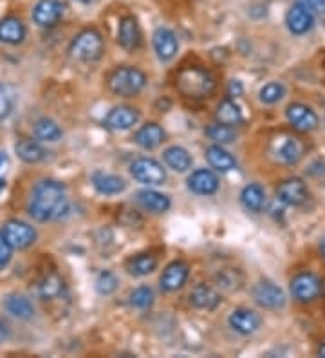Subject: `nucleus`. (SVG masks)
I'll return each instance as SVG.
<instances>
[{"label":"nucleus","mask_w":325,"mask_h":358,"mask_svg":"<svg viewBox=\"0 0 325 358\" xmlns=\"http://www.w3.org/2000/svg\"><path fill=\"white\" fill-rule=\"evenodd\" d=\"M67 205L65 187L55 179H43L35 185L29 197V215L38 223H48L57 219Z\"/></svg>","instance_id":"1"},{"label":"nucleus","mask_w":325,"mask_h":358,"mask_svg":"<svg viewBox=\"0 0 325 358\" xmlns=\"http://www.w3.org/2000/svg\"><path fill=\"white\" fill-rule=\"evenodd\" d=\"M175 87L187 98H206L215 89V80L206 69L201 67H185L175 76Z\"/></svg>","instance_id":"2"},{"label":"nucleus","mask_w":325,"mask_h":358,"mask_svg":"<svg viewBox=\"0 0 325 358\" xmlns=\"http://www.w3.org/2000/svg\"><path fill=\"white\" fill-rule=\"evenodd\" d=\"M108 89L116 94V96L130 98L136 96L143 91L147 85V76L136 67H117L116 71L110 73L108 76Z\"/></svg>","instance_id":"3"},{"label":"nucleus","mask_w":325,"mask_h":358,"mask_svg":"<svg viewBox=\"0 0 325 358\" xmlns=\"http://www.w3.org/2000/svg\"><path fill=\"white\" fill-rule=\"evenodd\" d=\"M103 36L96 29H85L73 38L69 45V55L74 60L96 62L103 57Z\"/></svg>","instance_id":"4"},{"label":"nucleus","mask_w":325,"mask_h":358,"mask_svg":"<svg viewBox=\"0 0 325 358\" xmlns=\"http://www.w3.org/2000/svg\"><path fill=\"white\" fill-rule=\"evenodd\" d=\"M271 154L282 165H296L302 159L303 147L295 136L280 134L271 143Z\"/></svg>","instance_id":"5"},{"label":"nucleus","mask_w":325,"mask_h":358,"mask_svg":"<svg viewBox=\"0 0 325 358\" xmlns=\"http://www.w3.org/2000/svg\"><path fill=\"white\" fill-rule=\"evenodd\" d=\"M130 174L136 181L145 185H163L166 179V172L159 162L152 157H139L130 165Z\"/></svg>","instance_id":"6"},{"label":"nucleus","mask_w":325,"mask_h":358,"mask_svg":"<svg viewBox=\"0 0 325 358\" xmlns=\"http://www.w3.org/2000/svg\"><path fill=\"white\" fill-rule=\"evenodd\" d=\"M252 295L253 301L266 310H280V308L286 306V293L282 292V288H278L277 284L269 282V280L255 284Z\"/></svg>","instance_id":"7"},{"label":"nucleus","mask_w":325,"mask_h":358,"mask_svg":"<svg viewBox=\"0 0 325 358\" xmlns=\"http://www.w3.org/2000/svg\"><path fill=\"white\" fill-rule=\"evenodd\" d=\"M4 236L9 241V245L17 250H26L29 248L36 239L35 228L29 227L24 221H18V219H11L4 224Z\"/></svg>","instance_id":"8"},{"label":"nucleus","mask_w":325,"mask_h":358,"mask_svg":"<svg viewBox=\"0 0 325 358\" xmlns=\"http://www.w3.org/2000/svg\"><path fill=\"white\" fill-rule=\"evenodd\" d=\"M291 293L293 297L300 302H311L322 293V282L317 275H312L309 271L298 273L295 279L291 280Z\"/></svg>","instance_id":"9"},{"label":"nucleus","mask_w":325,"mask_h":358,"mask_svg":"<svg viewBox=\"0 0 325 358\" xmlns=\"http://www.w3.org/2000/svg\"><path fill=\"white\" fill-rule=\"evenodd\" d=\"M287 122L293 125L295 131L300 132H311L318 127V116L317 113L303 103H291L286 110Z\"/></svg>","instance_id":"10"},{"label":"nucleus","mask_w":325,"mask_h":358,"mask_svg":"<svg viewBox=\"0 0 325 358\" xmlns=\"http://www.w3.org/2000/svg\"><path fill=\"white\" fill-rule=\"evenodd\" d=\"M287 29L293 35H305L308 31H311L312 24H315V17H312L311 9L303 2H296L295 6H291V9L286 15Z\"/></svg>","instance_id":"11"},{"label":"nucleus","mask_w":325,"mask_h":358,"mask_svg":"<svg viewBox=\"0 0 325 358\" xmlns=\"http://www.w3.org/2000/svg\"><path fill=\"white\" fill-rule=\"evenodd\" d=\"M277 196L282 203L289 206H300L308 199V187L302 179L291 178L282 181L277 188Z\"/></svg>","instance_id":"12"},{"label":"nucleus","mask_w":325,"mask_h":358,"mask_svg":"<svg viewBox=\"0 0 325 358\" xmlns=\"http://www.w3.org/2000/svg\"><path fill=\"white\" fill-rule=\"evenodd\" d=\"M65 6L60 0H40L33 8V20L42 27H51L58 24V20L64 15Z\"/></svg>","instance_id":"13"},{"label":"nucleus","mask_w":325,"mask_h":358,"mask_svg":"<svg viewBox=\"0 0 325 358\" xmlns=\"http://www.w3.org/2000/svg\"><path fill=\"white\" fill-rule=\"evenodd\" d=\"M152 42H154V49H156V55L159 60L168 62L175 57V52L179 49L178 36L168 27H157L154 36H152Z\"/></svg>","instance_id":"14"},{"label":"nucleus","mask_w":325,"mask_h":358,"mask_svg":"<svg viewBox=\"0 0 325 358\" xmlns=\"http://www.w3.org/2000/svg\"><path fill=\"white\" fill-rule=\"evenodd\" d=\"M188 273H190V268H188L187 262H182V261L170 262L159 279L161 288L165 289V292H178V289L182 288L185 282H187Z\"/></svg>","instance_id":"15"},{"label":"nucleus","mask_w":325,"mask_h":358,"mask_svg":"<svg viewBox=\"0 0 325 358\" xmlns=\"http://www.w3.org/2000/svg\"><path fill=\"white\" fill-rule=\"evenodd\" d=\"M139 122V113L134 107H127V105H120L114 107L105 118V125L110 131H129Z\"/></svg>","instance_id":"16"},{"label":"nucleus","mask_w":325,"mask_h":358,"mask_svg":"<svg viewBox=\"0 0 325 358\" xmlns=\"http://www.w3.org/2000/svg\"><path fill=\"white\" fill-rule=\"evenodd\" d=\"M188 188L197 196H212L219 188V178L208 169H199L188 178Z\"/></svg>","instance_id":"17"},{"label":"nucleus","mask_w":325,"mask_h":358,"mask_svg":"<svg viewBox=\"0 0 325 358\" xmlns=\"http://www.w3.org/2000/svg\"><path fill=\"white\" fill-rule=\"evenodd\" d=\"M221 295L219 292L208 286V284H197L190 292V304L197 310L212 311L221 304Z\"/></svg>","instance_id":"18"},{"label":"nucleus","mask_w":325,"mask_h":358,"mask_svg":"<svg viewBox=\"0 0 325 358\" xmlns=\"http://www.w3.org/2000/svg\"><path fill=\"white\" fill-rule=\"evenodd\" d=\"M117 42L125 51H134L141 44V31H139L136 18L127 17L123 18L120 24V31H117Z\"/></svg>","instance_id":"19"},{"label":"nucleus","mask_w":325,"mask_h":358,"mask_svg":"<svg viewBox=\"0 0 325 358\" xmlns=\"http://www.w3.org/2000/svg\"><path fill=\"white\" fill-rule=\"evenodd\" d=\"M230 326L240 335H252L260 328V317L252 310H235L230 315Z\"/></svg>","instance_id":"20"},{"label":"nucleus","mask_w":325,"mask_h":358,"mask_svg":"<svg viewBox=\"0 0 325 358\" xmlns=\"http://www.w3.org/2000/svg\"><path fill=\"white\" fill-rule=\"evenodd\" d=\"M92 185L103 196H117L127 188V181L116 174H105V172H94L92 174Z\"/></svg>","instance_id":"21"},{"label":"nucleus","mask_w":325,"mask_h":358,"mask_svg":"<svg viewBox=\"0 0 325 358\" xmlns=\"http://www.w3.org/2000/svg\"><path fill=\"white\" fill-rule=\"evenodd\" d=\"M136 201L141 208L148 210L152 214H165L170 208V197L156 192V190H141V192H138Z\"/></svg>","instance_id":"22"},{"label":"nucleus","mask_w":325,"mask_h":358,"mask_svg":"<svg viewBox=\"0 0 325 358\" xmlns=\"http://www.w3.org/2000/svg\"><path fill=\"white\" fill-rule=\"evenodd\" d=\"M134 141L145 150H154L165 141V131L157 123H147L134 136Z\"/></svg>","instance_id":"23"},{"label":"nucleus","mask_w":325,"mask_h":358,"mask_svg":"<svg viewBox=\"0 0 325 358\" xmlns=\"http://www.w3.org/2000/svg\"><path fill=\"white\" fill-rule=\"evenodd\" d=\"M26 38V26L20 18L8 17L0 20V42L4 44H20Z\"/></svg>","instance_id":"24"},{"label":"nucleus","mask_w":325,"mask_h":358,"mask_svg":"<svg viewBox=\"0 0 325 358\" xmlns=\"http://www.w3.org/2000/svg\"><path fill=\"white\" fill-rule=\"evenodd\" d=\"M206 159H208L210 166L219 172H230L237 166L235 157L231 156L228 150H224L221 145H212L206 149Z\"/></svg>","instance_id":"25"},{"label":"nucleus","mask_w":325,"mask_h":358,"mask_svg":"<svg viewBox=\"0 0 325 358\" xmlns=\"http://www.w3.org/2000/svg\"><path fill=\"white\" fill-rule=\"evenodd\" d=\"M4 308L8 313H11L13 317L20 320H27L33 317L35 313V308L31 304V301L24 295H8L4 299Z\"/></svg>","instance_id":"26"},{"label":"nucleus","mask_w":325,"mask_h":358,"mask_svg":"<svg viewBox=\"0 0 325 358\" xmlns=\"http://www.w3.org/2000/svg\"><path fill=\"white\" fill-rule=\"evenodd\" d=\"M163 159H165L166 166H170L175 172H187L188 169H192V156L187 149L178 147V145L166 149L163 152Z\"/></svg>","instance_id":"27"},{"label":"nucleus","mask_w":325,"mask_h":358,"mask_svg":"<svg viewBox=\"0 0 325 358\" xmlns=\"http://www.w3.org/2000/svg\"><path fill=\"white\" fill-rule=\"evenodd\" d=\"M215 118L219 123H224V125L233 127V125H238V123L243 122V110H240V107L233 100L226 98L217 107Z\"/></svg>","instance_id":"28"},{"label":"nucleus","mask_w":325,"mask_h":358,"mask_svg":"<svg viewBox=\"0 0 325 358\" xmlns=\"http://www.w3.org/2000/svg\"><path fill=\"white\" fill-rule=\"evenodd\" d=\"M240 201H243L244 208L250 210V212H260L264 208L266 203L264 188L257 183L247 185V187H244L243 194H240Z\"/></svg>","instance_id":"29"},{"label":"nucleus","mask_w":325,"mask_h":358,"mask_svg":"<svg viewBox=\"0 0 325 358\" xmlns=\"http://www.w3.org/2000/svg\"><path fill=\"white\" fill-rule=\"evenodd\" d=\"M35 136L36 140L48 141V143H55L62 138V129L55 120L49 118H40L35 123Z\"/></svg>","instance_id":"30"},{"label":"nucleus","mask_w":325,"mask_h":358,"mask_svg":"<svg viewBox=\"0 0 325 358\" xmlns=\"http://www.w3.org/2000/svg\"><path fill=\"white\" fill-rule=\"evenodd\" d=\"M156 266H157V261L154 255L141 254V255H136L134 259H130L129 264H127V270H129L130 275L145 277L156 270Z\"/></svg>","instance_id":"31"},{"label":"nucleus","mask_w":325,"mask_h":358,"mask_svg":"<svg viewBox=\"0 0 325 358\" xmlns=\"http://www.w3.org/2000/svg\"><path fill=\"white\" fill-rule=\"evenodd\" d=\"M18 157L26 163H38L45 157V150L33 140H22L15 145Z\"/></svg>","instance_id":"32"},{"label":"nucleus","mask_w":325,"mask_h":358,"mask_svg":"<svg viewBox=\"0 0 325 358\" xmlns=\"http://www.w3.org/2000/svg\"><path fill=\"white\" fill-rule=\"evenodd\" d=\"M36 292L45 301L48 299H55L64 292V282H62V279L57 273H51V275L43 277V280H40L38 286H36Z\"/></svg>","instance_id":"33"},{"label":"nucleus","mask_w":325,"mask_h":358,"mask_svg":"<svg viewBox=\"0 0 325 358\" xmlns=\"http://www.w3.org/2000/svg\"><path fill=\"white\" fill-rule=\"evenodd\" d=\"M17 105V91L8 83H0V120H6Z\"/></svg>","instance_id":"34"},{"label":"nucleus","mask_w":325,"mask_h":358,"mask_svg":"<svg viewBox=\"0 0 325 358\" xmlns=\"http://www.w3.org/2000/svg\"><path fill=\"white\" fill-rule=\"evenodd\" d=\"M206 136H208L212 141H215V143L224 145V143H231V141H235L237 132H235V129L230 127V125L215 123V125H210V127L206 129Z\"/></svg>","instance_id":"35"},{"label":"nucleus","mask_w":325,"mask_h":358,"mask_svg":"<svg viewBox=\"0 0 325 358\" xmlns=\"http://www.w3.org/2000/svg\"><path fill=\"white\" fill-rule=\"evenodd\" d=\"M152 302H154V289L150 286H139L130 293V306L138 310H147L152 306Z\"/></svg>","instance_id":"36"},{"label":"nucleus","mask_w":325,"mask_h":358,"mask_svg":"<svg viewBox=\"0 0 325 358\" xmlns=\"http://www.w3.org/2000/svg\"><path fill=\"white\" fill-rule=\"evenodd\" d=\"M284 94H286L284 85L278 82H271L260 89V101L266 105H273L277 103V101H280L282 98H284Z\"/></svg>","instance_id":"37"},{"label":"nucleus","mask_w":325,"mask_h":358,"mask_svg":"<svg viewBox=\"0 0 325 358\" xmlns=\"http://www.w3.org/2000/svg\"><path fill=\"white\" fill-rule=\"evenodd\" d=\"M117 286H120V279L114 275L113 271H103L96 279V289L100 295H110V293L116 292Z\"/></svg>","instance_id":"38"},{"label":"nucleus","mask_w":325,"mask_h":358,"mask_svg":"<svg viewBox=\"0 0 325 358\" xmlns=\"http://www.w3.org/2000/svg\"><path fill=\"white\" fill-rule=\"evenodd\" d=\"M13 257V246L6 239L4 231H0V268H6Z\"/></svg>","instance_id":"39"},{"label":"nucleus","mask_w":325,"mask_h":358,"mask_svg":"<svg viewBox=\"0 0 325 358\" xmlns=\"http://www.w3.org/2000/svg\"><path fill=\"white\" fill-rule=\"evenodd\" d=\"M240 94H243V85H240V82L233 80L230 85V96H240Z\"/></svg>","instance_id":"40"},{"label":"nucleus","mask_w":325,"mask_h":358,"mask_svg":"<svg viewBox=\"0 0 325 358\" xmlns=\"http://www.w3.org/2000/svg\"><path fill=\"white\" fill-rule=\"evenodd\" d=\"M8 338V326L4 322H0V344Z\"/></svg>","instance_id":"41"},{"label":"nucleus","mask_w":325,"mask_h":358,"mask_svg":"<svg viewBox=\"0 0 325 358\" xmlns=\"http://www.w3.org/2000/svg\"><path fill=\"white\" fill-rule=\"evenodd\" d=\"M311 2H312V6H315V8L320 9V11H324V13H325V0H311Z\"/></svg>","instance_id":"42"},{"label":"nucleus","mask_w":325,"mask_h":358,"mask_svg":"<svg viewBox=\"0 0 325 358\" xmlns=\"http://www.w3.org/2000/svg\"><path fill=\"white\" fill-rule=\"evenodd\" d=\"M6 163H8V156L4 152H0V169H4Z\"/></svg>","instance_id":"43"},{"label":"nucleus","mask_w":325,"mask_h":358,"mask_svg":"<svg viewBox=\"0 0 325 358\" xmlns=\"http://www.w3.org/2000/svg\"><path fill=\"white\" fill-rule=\"evenodd\" d=\"M320 252H322V255H324V257H325V237H324V239H322V243H320Z\"/></svg>","instance_id":"44"},{"label":"nucleus","mask_w":325,"mask_h":358,"mask_svg":"<svg viewBox=\"0 0 325 358\" xmlns=\"http://www.w3.org/2000/svg\"><path fill=\"white\" fill-rule=\"evenodd\" d=\"M318 355H320V357H325V344L320 345V350H318Z\"/></svg>","instance_id":"45"},{"label":"nucleus","mask_w":325,"mask_h":358,"mask_svg":"<svg viewBox=\"0 0 325 358\" xmlns=\"http://www.w3.org/2000/svg\"><path fill=\"white\" fill-rule=\"evenodd\" d=\"M78 2H82V4H89V2H92V0H78Z\"/></svg>","instance_id":"46"},{"label":"nucleus","mask_w":325,"mask_h":358,"mask_svg":"<svg viewBox=\"0 0 325 358\" xmlns=\"http://www.w3.org/2000/svg\"><path fill=\"white\" fill-rule=\"evenodd\" d=\"M322 288H324V292H325V282H324V284H322Z\"/></svg>","instance_id":"47"}]
</instances>
